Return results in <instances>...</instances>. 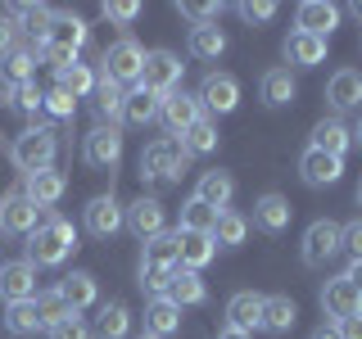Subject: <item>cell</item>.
<instances>
[{
    "mask_svg": "<svg viewBox=\"0 0 362 339\" xmlns=\"http://www.w3.org/2000/svg\"><path fill=\"white\" fill-rule=\"evenodd\" d=\"M5 14H9V18H18V23H23V32H28L32 41H41V37H45V28H50V14H54V9H45V5H9Z\"/></svg>",
    "mask_w": 362,
    "mask_h": 339,
    "instance_id": "40",
    "label": "cell"
},
{
    "mask_svg": "<svg viewBox=\"0 0 362 339\" xmlns=\"http://www.w3.org/2000/svg\"><path fill=\"white\" fill-rule=\"evenodd\" d=\"M349 145H354V131H349L339 118H322V122L313 127V145H308V150H322V154L344 158V154H349Z\"/></svg>",
    "mask_w": 362,
    "mask_h": 339,
    "instance_id": "29",
    "label": "cell"
},
{
    "mask_svg": "<svg viewBox=\"0 0 362 339\" xmlns=\"http://www.w3.org/2000/svg\"><path fill=\"white\" fill-rule=\"evenodd\" d=\"M344 280H349V285H354V290L362 294V258H358V263H349V271H344Z\"/></svg>",
    "mask_w": 362,
    "mask_h": 339,
    "instance_id": "53",
    "label": "cell"
},
{
    "mask_svg": "<svg viewBox=\"0 0 362 339\" xmlns=\"http://www.w3.org/2000/svg\"><path fill=\"white\" fill-rule=\"evenodd\" d=\"M122 222H127V231L145 244V240H154V235H163L168 213H163V203H158L154 195H141L136 203H127V208H122Z\"/></svg>",
    "mask_w": 362,
    "mask_h": 339,
    "instance_id": "7",
    "label": "cell"
},
{
    "mask_svg": "<svg viewBox=\"0 0 362 339\" xmlns=\"http://www.w3.org/2000/svg\"><path fill=\"white\" fill-rule=\"evenodd\" d=\"M45 113H54V118H73V113H77V100L73 95H64V90L59 86H54V90H45V105H41Z\"/></svg>",
    "mask_w": 362,
    "mask_h": 339,
    "instance_id": "47",
    "label": "cell"
},
{
    "mask_svg": "<svg viewBox=\"0 0 362 339\" xmlns=\"http://www.w3.org/2000/svg\"><path fill=\"white\" fill-rule=\"evenodd\" d=\"M141 68H145V50L136 45L132 37H122V41H113L105 54H100V77H109V82H118V86H136L141 82Z\"/></svg>",
    "mask_w": 362,
    "mask_h": 339,
    "instance_id": "4",
    "label": "cell"
},
{
    "mask_svg": "<svg viewBox=\"0 0 362 339\" xmlns=\"http://www.w3.org/2000/svg\"><path fill=\"white\" fill-rule=\"evenodd\" d=\"M349 14H354V18L362 23V0H358V5H349Z\"/></svg>",
    "mask_w": 362,
    "mask_h": 339,
    "instance_id": "56",
    "label": "cell"
},
{
    "mask_svg": "<svg viewBox=\"0 0 362 339\" xmlns=\"http://www.w3.org/2000/svg\"><path fill=\"white\" fill-rule=\"evenodd\" d=\"M294 73L290 68H267L263 77H258V100H263L267 109H281V105H290L294 100Z\"/></svg>",
    "mask_w": 362,
    "mask_h": 339,
    "instance_id": "28",
    "label": "cell"
},
{
    "mask_svg": "<svg viewBox=\"0 0 362 339\" xmlns=\"http://www.w3.org/2000/svg\"><path fill=\"white\" fill-rule=\"evenodd\" d=\"M37 222H41V208L23 195V190H9V195L0 199V231L5 235H32Z\"/></svg>",
    "mask_w": 362,
    "mask_h": 339,
    "instance_id": "8",
    "label": "cell"
},
{
    "mask_svg": "<svg viewBox=\"0 0 362 339\" xmlns=\"http://www.w3.org/2000/svg\"><path fill=\"white\" fill-rule=\"evenodd\" d=\"M226 32L218 28V23H209V28H190V54L195 59H222L226 54Z\"/></svg>",
    "mask_w": 362,
    "mask_h": 339,
    "instance_id": "37",
    "label": "cell"
},
{
    "mask_svg": "<svg viewBox=\"0 0 362 339\" xmlns=\"http://www.w3.org/2000/svg\"><path fill=\"white\" fill-rule=\"evenodd\" d=\"M95 294H100V285H95V276H90V271H68V276L59 280V299L68 303V312L90 308V303H95Z\"/></svg>",
    "mask_w": 362,
    "mask_h": 339,
    "instance_id": "31",
    "label": "cell"
},
{
    "mask_svg": "<svg viewBox=\"0 0 362 339\" xmlns=\"http://www.w3.org/2000/svg\"><path fill=\"white\" fill-rule=\"evenodd\" d=\"M64 190H68V181H64V172H54V167L23 177V195L37 203V208H50V203H59V199H64Z\"/></svg>",
    "mask_w": 362,
    "mask_h": 339,
    "instance_id": "23",
    "label": "cell"
},
{
    "mask_svg": "<svg viewBox=\"0 0 362 339\" xmlns=\"http://www.w3.org/2000/svg\"><path fill=\"white\" fill-rule=\"evenodd\" d=\"M141 267H158V271H173L177 267V240L173 235H154V240H145V258H141Z\"/></svg>",
    "mask_w": 362,
    "mask_h": 339,
    "instance_id": "41",
    "label": "cell"
},
{
    "mask_svg": "<svg viewBox=\"0 0 362 339\" xmlns=\"http://www.w3.org/2000/svg\"><path fill=\"white\" fill-rule=\"evenodd\" d=\"M322 312L331 316V321H339V316H354V312H362V294L349 285L344 276H331L322 285Z\"/></svg>",
    "mask_w": 362,
    "mask_h": 339,
    "instance_id": "19",
    "label": "cell"
},
{
    "mask_svg": "<svg viewBox=\"0 0 362 339\" xmlns=\"http://www.w3.org/2000/svg\"><path fill=\"white\" fill-rule=\"evenodd\" d=\"M177 141L186 145V154H213V150H218V122H213V118H199V122H190Z\"/></svg>",
    "mask_w": 362,
    "mask_h": 339,
    "instance_id": "38",
    "label": "cell"
},
{
    "mask_svg": "<svg viewBox=\"0 0 362 339\" xmlns=\"http://www.w3.org/2000/svg\"><path fill=\"white\" fill-rule=\"evenodd\" d=\"M32 73H37V45H14V50L0 59V77H5L9 86L32 82Z\"/></svg>",
    "mask_w": 362,
    "mask_h": 339,
    "instance_id": "32",
    "label": "cell"
},
{
    "mask_svg": "<svg viewBox=\"0 0 362 339\" xmlns=\"http://www.w3.org/2000/svg\"><path fill=\"white\" fill-rule=\"evenodd\" d=\"M186 163H190L186 145H181L177 136H158V141H154V145H145V154H141V181H150V186H163V181H181Z\"/></svg>",
    "mask_w": 362,
    "mask_h": 339,
    "instance_id": "2",
    "label": "cell"
},
{
    "mask_svg": "<svg viewBox=\"0 0 362 339\" xmlns=\"http://www.w3.org/2000/svg\"><path fill=\"white\" fill-rule=\"evenodd\" d=\"M177 326H181V308H177V303H168V299H150V308H145V335L163 339V335H173Z\"/></svg>",
    "mask_w": 362,
    "mask_h": 339,
    "instance_id": "35",
    "label": "cell"
},
{
    "mask_svg": "<svg viewBox=\"0 0 362 339\" xmlns=\"http://www.w3.org/2000/svg\"><path fill=\"white\" fill-rule=\"evenodd\" d=\"M281 54H286V64H294V68H317L326 59V41L308 37V32H290L286 45H281Z\"/></svg>",
    "mask_w": 362,
    "mask_h": 339,
    "instance_id": "26",
    "label": "cell"
},
{
    "mask_svg": "<svg viewBox=\"0 0 362 339\" xmlns=\"http://www.w3.org/2000/svg\"><path fill=\"white\" fill-rule=\"evenodd\" d=\"M245 235H249V218H240L235 208H222L218 222H213V244L235 249V244H245Z\"/></svg>",
    "mask_w": 362,
    "mask_h": 339,
    "instance_id": "36",
    "label": "cell"
},
{
    "mask_svg": "<svg viewBox=\"0 0 362 339\" xmlns=\"http://www.w3.org/2000/svg\"><path fill=\"white\" fill-rule=\"evenodd\" d=\"M82 222H86V231L95 235V240H113V235L122 231V203L113 199V195H95L86 203V213H82Z\"/></svg>",
    "mask_w": 362,
    "mask_h": 339,
    "instance_id": "9",
    "label": "cell"
},
{
    "mask_svg": "<svg viewBox=\"0 0 362 339\" xmlns=\"http://www.w3.org/2000/svg\"><path fill=\"white\" fill-rule=\"evenodd\" d=\"M158 105H163V95H154V90H145V86H132L127 95H122V122H127V127H150L158 118Z\"/></svg>",
    "mask_w": 362,
    "mask_h": 339,
    "instance_id": "24",
    "label": "cell"
},
{
    "mask_svg": "<svg viewBox=\"0 0 362 339\" xmlns=\"http://www.w3.org/2000/svg\"><path fill=\"white\" fill-rule=\"evenodd\" d=\"M136 339H154V335H136Z\"/></svg>",
    "mask_w": 362,
    "mask_h": 339,
    "instance_id": "59",
    "label": "cell"
},
{
    "mask_svg": "<svg viewBox=\"0 0 362 339\" xmlns=\"http://www.w3.org/2000/svg\"><path fill=\"white\" fill-rule=\"evenodd\" d=\"M132 331V308L127 303H100V312H95V339H122Z\"/></svg>",
    "mask_w": 362,
    "mask_h": 339,
    "instance_id": "33",
    "label": "cell"
},
{
    "mask_svg": "<svg viewBox=\"0 0 362 339\" xmlns=\"http://www.w3.org/2000/svg\"><path fill=\"white\" fill-rule=\"evenodd\" d=\"M235 14H240L245 23H267L272 14H276V5H272V0H245V5H235Z\"/></svg>",
    "mask_w": 362,
    "mask_h": 339,
    "instance_id": "48",
    "label": "cell"
},
{
    "mask_svg": "<svg viewBox=\"0 0 362 339\" xmlns=\"http://www.w3.org/2000/svg\"><path fill=\"white\" fill-rule=\"evenodd\" d=\"M226 326L254 335L258 326H263V294H254V290L231 294V299H226Z\"/></svg>",
    "mask_w": 362,
    "mask_h": 339,
    "instance_id": "17",
    "label": "cell"
},
{
    "mask_svg": "<svg viewBox=\"0 0 362 339\" xmlns=\"http://www.w3.org/2000/svg\"><path fill=\"white\" fill-rule=\"evenodd\" d=\"M54 86H59L64 95L82 100V95H90V90H95V73H90V64L73 59L68 68H59V73H54Z\"/></svg>",
    "mask_w": 362,
    "mask_h": 339,
    "instance_id": "34",
    "label": "cell"
},
{
    "mask_svg": "<svg viewBox=\"0 0 362 339\" xmlns=\"http://www.w3.org/2000/svg\"><path fill=\"white\" fill-rule=\"evenodd\" d=\"M204 109L195 95H186V90H173V95H163V105H158V122H163L168 136H181L190 127V122H199Z\"/></svg>",
    "mask_w": 362,
    "mask_h": 339,
    "instance_id": "13",
    "label": "cell"
},
{
    "mask_svg": "<svg viewBox=\"0 0 362 339\" xmlns=\"http://www.w3.org/2000/svg\"><path fill=\"white\" fill-rule=\"evenodd\" d=\"M358 208H362V181H358Z\"/></svg>",
    "mask_w": 362,
    "mask_h": 339,
    "instance_id": "58",
    "label": "cell"
},
{
    "mask_svg": "<svg viewBox=\"0 0 362 339\" xmlns=\"http://www.w3.org/2000/svg\"><path fill=\"white\" fill-rule=\"evenodd\" d=\"M0 299H5V303L37 299V267H32L28 258H14V263H0Z\"/></svg>",
    "mask_w": 362,
    "mask_h": 339,
    "instance_id": "12",
    "label": "cell"
},
{
    "mask_svg": "<svg viewBox=\"0 0 362 339\" xmlns=\"http://www.w3.org/2000/svg\"><path fill=\"white\" fill-rule=\"evenodd\" d=\"M82 154H86L90 167H100V172H113V167L122 163V131H118V127H95V131L86 136Z\"/></svg>",
    "mask_w": 362,
    "mask_h": 339,
    "instance_id": "11",
    "label": "cell"
},
{
    "mask_svg": "<svg viewBox=\"0 0 362 339\" xmlns=\"http://www.w3.org/2000/svg\"><path fill=\"white\" fill-rule=\"evenodd\" d=\"M14 45H18V28H14V18H9V14H0V59H5Z\"/></svg>",
    "mask_w": 362,
    "mask_h": 339,
    "instance_id": "51",
    "label": "cell"
},
{
    "mask_svg": "<svg viewBox=\"0 0 362 339\" xmlns=\"http://www.w3.org/2000/svg\"><path fill=\"white\" fill-rule=\"evenodd\" d=\"M326 100H331V109H362V73L358 68H339L331 73V82H326Z\"/></svg>",
    "mask_w": 362,
    "mask_h": 339,
    "instance_id": "21",
    "label": "cell"
},
{
    "mask_svg": "<svg viewBox=\"0 0 362 339\" xmlns=\"http://www.w3.org/2000/svg\"><path fill=\"white\" fill-rule=\"evenodd\" d=\"M339 28V5H326V0H303L294 9V32H308V37H331Z\"/></svg>",
    "mask_w": 362,
    "mask_h": 339,
    "instance_id": "16",
    "label": "cell"
},
{
    "mask_svg": "<svg viewBox=\"0 0 362 339\" xmlns=\"http://www.w3.org/2000/svg\"><path fill=\"white\" fill-rule=\"evenodd\" d=\"M339 240H344V226L331 222V218H322V222H313L308 231H303V267H326L335 254H344L339 249Z\"/></svg>",
    "mask_w": 362,
    "mask_h": 339,
    "instance_id": "6",
    "label": "cell"
},
{
    "mask_svg": "<svg viewBox=\"0 0 362 339\" xmlns=\"http://www.w3.org/2000/svg\"><path fill=\"white\" fill-rule=\"evenodd\" d=\"M199 109H209V113H231L235 105H240V82H235L231 73H209L199 82Z\"/></svg>",
    "mask_w": 362,
    "mask_h": 339,
    "instance_id": "10",
    "label": "cell"
},
{
    "mask_svg": "<svg viewBox=\"0 0 362 339\" xmlns=\"http://www.w3.org/2000/svg\"><path fill=\"white\" fill-rule=\"evenodd\" d=\"M37 312H41V331H50L54 321H64V316H68V303L59 299V290H41L37 294Z\"/></svg>",
    "mask_w": 362,
    "mask_h": 339,
    "instance_id": "43",
    "label": "cell"
},
{
    "mask_svg": "<svg viewBox=\"0 0 362 339\" xmlns=\"http://www.w3.org/2000/svg\"><path fill=\"white\" fill-rule=\"evenodd\" d=\"M181 73H186V64H181V54L173 50H145V68H141V82L145 90H154V95H173L181 86Z\"/></svg>",
    "mask_w": 362,
    "mask_h": 339,
    "instance_id": "5",
    "label": "cell"
},
{
    "mask_svg": "<svg viewBox=\"0 0 362 339\" xmlns=\"http://www.w3.org/2000/svg\"><path fill=\"white\" fill-rule=\"evenodd\" d=\"M168 303H177V308H199L204 299H209V290H204L199 271H186V267H173V276H168V290H163Z\"/></svg>",
    "mask_w": 362,
    "mask_h": 339,
    "instance_id": "20",
    "label": "cell"
},
{
    "mask_svg": "<svg viewBox=\"0 0 362 339\" xmlns=\"http://www.w3.org/2000/svg\"><path fill=\"white\" fill-rule=\"evenodd\" d=\"M122 90L118 82H109V77H95V90H90V109H95L100 127H113V122L122 118Z\"/></svg>",
    "mask_w": 362,
    "mask_h": 339,
    "instance_id": "27",
    "label": "cell"
},
{
    "mask_svg": "<svg viewBox=\"0 0 362 339\" xmlns=\"http://www.w3.org/2000/svg\"><path fill=\"white\" fill-rule=\"evenodd\" d=\"M313 339H339V335H335V326H322V331H317Z\"/></svg>",
    "mask_w": 362,
    "mask_h": 339,
    "instance_id": "55",
    "label": "cell"
},
{
    "mask_svg": "<svg viewBox=\"0 0 362 339\" xmlns=\"http://www.w3.org/2000/svg\"><path fill=\"white\" fill-rule=\"evenodd\" d=\"M173 240H177V267H186V271H204L218 258V244H213V235H199V231H173Z\"/></svg>",
    "mask_w": 362,
    "mask_h": 339,
    "instance_id": "14",
    "label": "cell"
},
{
    "mask_svg": "<svg viewBox=\"0 0 362 339\" xmlns=\"http://www.w3.org/2000/svg\"><path fill=\"white\" fill-rule=\"evenodd\" d=\"M339 249H344V254L354 258V263L362 258V218H354V222L344 226V240H339Z\"/></svg>",
    "mask_w": 362,
    "mask_h": 339,
    "instance_id": "49",
    "label": "cell"
},
{
    "mask_svg": "<svg viewBox=\"0 0 362 339\" xmlns=\"http://www.w3.org/2000/svg\"><path fill=\"white\" fill-rule=\"evenodd\" d=\"M105 18L132 23V18H141V5H136V0H109V5H105Z\"/></svg>",
    "mask_w": 362,
    "mask_h": 339,
    "instance_id": "50",
    "label": "cell"
},
{
    "mask_svg": "<svg viewBox=\"0 0 362 339\" xmlns=\"http://www.w3.org/2000/svg\"><path fill=\"white\" fill-rule=\"evenodd\" d=\"M41 105H45V90H41L37 82L14 86V109H23V113H41Z\"/></svg>",
    "mask_w": 362,
    "mask_h": 339,
    "instance_id": "45",
    "label": "cell"
},
{
    "mask_svg": "<svg viewBox=\"0 0 362 339\" xmlns=\"http://www.w3.org/2000/svg\"><path fill=\"white\" fill-rule=\"evenodd\" d=\"M5 331H9V335H37V331H41V312H37V299L9 303V308H5Z\"/></svg>",
    "mask_w": 362,
    "mask_h": 339,
    "instance_id": "39",
    "label": "cell"
},
{
    "mask_svg": "<svg viewBox=\"0 0 362 339\" xmlns=\"http://www.w3.org/2000/svg\"><path fill=\"white\" fill-rule=\"evenodd\" d=\"M339 172H344V158H335V154H322V150H303L299 158V177H303V186H313V190H322V186H335Z\"/></svg>",
    "mask_w": 362,
    "mask_h": 339,
    "instance_id": "18",
    "label": "cell"
},
{
    "mask_svg": "<svg viewBox=\"0 0 362 339\" xmlns=\"http://www.w3.org/2000/svg\"><path fill=\"white\" fill-rule=\"evenodd\" d=\"M218 339H249V335H245V331H231V326H222Z\"/></svg>",
    "mask_w": 362,
    "mask_h": 339,
    "instance_id": "54",
    "label": "cell"
},
{
    "mask_svg": "<svg viewBox=\"0 0 362 339\" xmlns=\"http://www.w3.org/2000/svg\"><path fill=\"white\" fill-rule=\"evenodd\" d=\"M335 335H339V339H362V312L339 316V321H335Z\"/></svg>",
    "mask_w": 362,
    "mask_h": 339,
    "instance_id": "52",
    "label": "cell"
},
{
    "mask_svg": "<svg viewBox=\"0 0 362 339\" xmlns=\"http://www.w3.org/2000/svg\"><path fill=\"white\" fill-rule=\"evenodd\" d=\"M73 249H77L73 222H64L59 213H45L37 222V231L28 235V263L32 267H59V263H68Z\"/></svg>",
    "mask_w": 362,
    "mask_h": 339,
    "instance_id": "1",
    "label": "cell"
},
{
    "mask_svg": "<svg viewBox=\"0 0 362 339\" xmlns=\"http://www.w3.org/2000/svg\"><path fill=\"white\" fill-rule=\"evenodd\" d=\"M294 321H299V303H294L290 294H267V299H263V326H258V331L290 335Z\"/></svg>",
    "mask_w": 362,
    "mask_h": 339,
    "instance_id": "22",
    "label": "cell"
},
{
    "mask_svg": "<svg viewBox=\"0 0 362 339\" xmlns=\"http://www.w3.org/2000/svg\"><path fill=\"white\" fill-rule=\"evenodd\" d=\"M41 41L54 45V50L77 54V50L90 41V28H86V18H77V14H50V28H45Z\"/></svg>",
    "mask_w": 362,
    "mask_h": 339,
    "instance_id": "15",
    "label": "cell"
},
{
    "mask_svg": "<svg viewBox=\"0 0 362 339\" xmlns=\"http://www.w3.org/2000/svg\"><path fill=\"white\" fill-rule=\"evenodd\" d=\"M45 335H50V339H90V326H86L82 312H68L64 321H54Z\"/></svg>",
    "mask_w": 362,
    "mask_h": 339,
    "instance_id": "44",
    "label": "cell"
},
{
    "mask_svg": "<svg viewBox=\"0 0 362 339\" xmlns=\"http://www.w3.org/2000/svg\"><path fill=\"white\" fill-rule=\"evenodd\" d=\"M354 145H362V118H358V127H354Z\"/></svg>",
    "mask_w": 362,
    "mask_h": 339,
    "instance_id": "57",
    "label": "cell"
},
{
    "mask_svg": "<svg viewBox=\"0 0 362 339\" xmlns=\"http://www.w3.org/2000/svg\"><path fill=\"white\" fill-rule=\"evenodd\" d=\"M177 9L195 23V28H209V23L222 18V0H218V5H195V0H186V5H177Z\"/></svg>",
    "mask_w": 362,
    "mask_h": 339,
    "instance_id": "46",
    "label": "cell"
},
{
    "mask_svg": "<svg viewBox=\"0 0 362 339\" xmlns=\"http://www.w3.org/2000/svg\"><path fill=\"white\" fill-rule=\"evenodd\" d=\"M231 195H235V177L231 172H222V167H213V172H204L199 177V186H195V199L199 203H209V208H226L231 203Z\"/></svg>",
    "mask_w": 362,
    "mask_h": 339,
    "instance_id": "30",
    "label": "cell"
},
{
    "mask_svg": "<svg viewBox=\"0 0 362 339\" xmlns=\"http://www.w3.org/2000/svg\"><path fill=\"white\" fill-rule=\"evenodd\" d=\"M290 218H294V208H290L286 195H263V199H254V226H258V231L281 235V231L290 226Z\"/></svg>",
    "mask_w": 362,
    "mask_h": 339,
    "instance_id": "25",
    "label": "cell"
},
{
    "mask_svg": "<svg viewBox=\"0 0 362 339\" xmlns=\"http://www.w3.org/2000/svg\"><path fill=\"white\" fill-rule=\"evenodd\" d=\"M54 150H59V141H54V131L50 127H28L14 141V167L23 177H32V172H45V167L54 163Z\"/></svg>",
    "mask_w": 362,
    "mask_h": 339,
    "instance_id": "3",
    "label": "cell"
},
{
    "mask_svg": "<svg viewBox=\"0 0 362 339\" xmlns=\"http://www.w3.org/2000/svg\"><path fill=\"white\" fill-rule=\"evenodd\" d=\"M213 222H218V208H209V203H199L190 195L181 203V231H199V235H213Z\"/></svg>",
    "mask_w": 362,
    "mask_h": 339,
    "instance_id": "42",
    "label": "cell"
}]
</instances>
